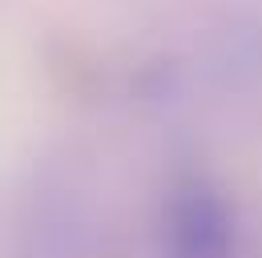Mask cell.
Here are the masks:
<instances>
[{"label":"cell","instance_id":"6da1fadb","mask_svg":"<svg viewBox=\"0 0 262 258\" xmlns=\"http://www.w3.org/2000/svg\"><path fill=\"white\" fill-rule=\"evenodd\" d=\"M234 230L222 198L206 186H190L169 210V258H230Z\"/></svg>","mask_w":262,"mask_h":258}]
</instances>
